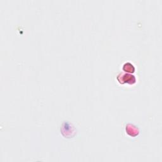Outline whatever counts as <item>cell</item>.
Masks as SVG:
<instances>
[{
  "mask_svg": "<svg viewBox=\"0 0 162 162\" xmlns=\"http://www.w3.org/2000/svg\"><path fill=\"white\" fill-rule=\"evenodd\" d=\"M123 69L125 72H134V67L132 65H131L130 63H127L124 65Z\"/></svg>",
  "mask_w": 162,
  "mask_h": 162,
  "instance_id": "7a4b0ae2",
  "label": "cell"
},
{
  "mask_svg": "<svg viewBox=\"0 0 162 162\" xmlns=\"http://www.w3.org/2000/svg\"><path fill=\"white\" fill-rule=\"evenodd\" d=\"M118 77H121V78H118V81L121 84L128 83V84H133L135 82V77L132 75H130L129 74H122L121 76L118 75Z\"/></svg>",
  "mask_w": 162,
  "mask_h": 162,
  "instance_id": "6da1fadb",
  "label": "cell"
}]
</instances>
